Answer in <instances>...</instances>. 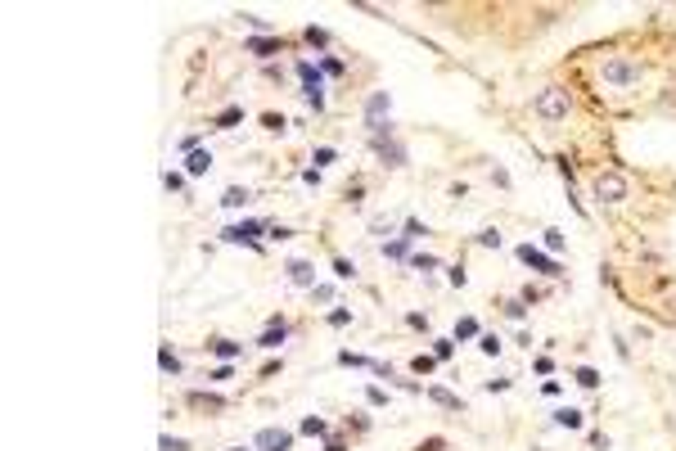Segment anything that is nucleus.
Returning a JSON list of instances; mask_svg holds the SVG:
<instances>
[{"label":"nucleus","mask_w":676,"mask_h":451,"mask_svg":"<svg viewBox=\"0 0 676 451\" xmlns=\"http://www.w3.org/2000/svg\"><path fill=\"white\" fill-rule=\"evenodd\" d=\"M532 113L546 122V127H555V122H568V113H573V95L563 91V86H546V91H537Z\"/></svg>","instance_id":"f257e3e1"},{"label":"nucleus","mask_w":676,"mask_h":451,"mask_svg":"<svg viewBox=\"0 0 676 451\" xmlns=\"http://www.w3.org/2000/svg\"><path fill=\"white\" fill-rule=\"evenodd\" d=\"M600 77H605L609 86H618V91H626V86H641L645 68L636 64V59H626V55H613V59H605V64H600Z\"/></svg>","instance_id":"f03ea898"},{"label":"nucleus","mask_w":676,"mask_h":451,"mask_svg":"<svg viewBox=\"0 0 676 451\" xmlns=\"http://www.w3.org/2000/svg\"><path fill=\"white\" fill-rule=\"evenodd\" d=\"M591 199H600V203H626L631 199V181H626L622 172H600L595 181H591Z\"/></svg>","instance_id":"7ed1b4c3"},{"label":"nucleus","mask_w":676,"mask_h":451,"mask_svg":"<svg viewBox=\"0 0 676 451\" xmlns=\"http://www.w3.org/2000/svg\"><path fill=\"white\" fill-rule=\"evenodd\" d=\"M262 230H270V226H262V222H235V226L221 230V239H226V244H248V249L262 253Z\"/></svg>","instance_id":"20e7f679"},{"label":"nucleus","mask_w":676,"mask_h":451,"mask_svg":"<svg viewBox=\"0 0 676 451\" xmlns=\"http://www.w3.org/2000/svg\"><path fill=\"white\" fill-rule=\"evenodd\" d=\"M519 262H523V266H532V271H541V275H550V280L563 275V271H559V262H555V258H546V253H537L532 244H519Z\"/></svg>","instance_id":"39448f33"},{"label":"nucleus","mask_w":676,"mask_h":451,"mask_svg":"<svg viewBox=\"0 0 676 451\" xmlns=\"http://www.w3.org/2000/svg\"><path fill=\"white\" fill-rule=\"evenodd\" d=\"M253 447L257 451H293V433L289 429H262Z\"/></svg>","instance_id":"423d86ee"},{"label":"nucleus","mask_w":676,"mask_h":451,"mask_svg":"<svg viewBox=\"0 0 676 451\" xmlns=\"http://www.w3.org/2000/svg\"><path fill=\"white\" fill-rule=\"evenodd\" d=\"M285 338H289V325L280 321V316H270V325H266L262 334H257V348H262V352H275L280 343H285Z\"/></svg>","instance_id":"0eeeda50"},{"label":"nucleus","mask_w":676,"mask_h":451,"mask_svg":"<svg viewBox=\"0 0 676 451\" xmlns=\"http://www.w3.org/2000/svg\"><path fill=\"white\" fill-rule=\"evenodd\" d=\"M285 271H289V285H298V289H316V266H311V262L293 258V262L285 266Z\"/></svg>","instance_id":"6e6552de"},{"label":"nucleus","mask_w":676,"mask_h":451,"mask_svg":"<svg viewBox=\"0 0 676 451\" xmlns=\"http://www.w3.org/2000/svg\"><path fill=\"white\" fill-rule=\"evenodd\" d=\"M374 154L384 158V167H406V149H401L397 140H379V144H374Z\"/></svg>","instance_id":"1a4fd4ad"},{"label":"nucleus","mask_w":676,"mask_h":451,"mask_svg":"<svg viewBox=\"0 0 676 451\" xmlns=\"http://www.w3.org/2000/svg\"><path fill=\"white\" fill-rule=\"evenodd\" d=\"M185 401H190V406H199V411H226V397H221V393H203V388H194Z\"/></svg>","instance_id":"9d476101"},{"label":"nucleus","mask_w":676,"mask_h":451,"mask_svg":"<svg viewBox=\"0 0 676 451\" xmlns=\"http://www.w3.org/2000/svg\"><path fill=\"white\" fill-rule=\"evenodd\" d=\"M244 45H248V50H253L257 59H270V55H275L280 45H285V41H280V36H248V41H244Z\"/></svg>","instance_id":"9b49d317"},{"label":"nucleus","mask_w":676,"mask_h":451,"mask_svg":"<svg viewBox=\"0 0 676 451\" xmlns=\"http://www.w3.org/2000/svg\"><path fill=\"white\" fill-rule=\"evenodd\" d=\"M185 172H190V176H203V172H212V154H207V149H194V154L185 158Z\"/></svg>","instance_id":"f8f14e48"},{"label":"nucleus","mask_w":676,"mask_h":451,"mask_svg":"<svg viewBox=\"0 0 676 451\" xmlns=\"http://www.w3.org/2000/svg\"><path fill=\"white\" fill-rule=\"evenodd\" d=\"M406 253H411V235H397V239H384V258H392V262H401Z\"/></svg>","instance_id":"ddd939ff"},{"label":"nucleus","mask_w":676,"mask_h":451,"mask_svg":"<svg viewBox=\"0 0 676 451\" xmlns=\"http://www.w3.org/2000/svg\"><path fill=\"white\" fill-rule=\"evenodd\" d=\"M158 370H163V375H181L185 365H181V357L171 348H158Z\"/></svg>","instance_id":"4468645a"},{"label":"nucleus","mask_w":676,"mask_h":451,"mask_svg":"<svg viewBox=\"0 0 676 451\" xmlns=\"http://www.w3.org/2000/svg\"><path fill=\"white\" fill-rule=\"evenodd\" d=\"M428 401H437V406H447V411H464V401L456 393H447V388H428Z\"/></svg>","instance_id":"2eb2a0df"},{"label":"nucleus","mask_w":676,"mask_h":451,"mask_svg":"<svg viewBox=\"0 0 676 451\" xmlns=\"http://www.w3.org/2000/svg\"><path fill=\"white\" fill-rule=\"evenodd\" d=\"M555 424H559V429H582V411H577V406H559L555 411Z\"/></svg>","instance_id":"dca6fc26"},{"label":"nucleus","mask_w":676,"mask_h":451,"mask_svg":"<svg viewBox=\"0 0 676 451\" xmlns=\"http://www.w3.org/2000/svg\"><path fill=\"white\" fill-rule=\"evenodd\" d=\"M302 100L316 108V113H321L325 108V81H311V86H302Z\"/></svg>","instance_id":"f3484780"},{"label":"nucleus","mask_w":676,"mask_h":451,"mask_svg":"<svg viewBox=\"0 0 676 451\" xmlns=\"http://www.w3.org/2000/svg\"><path fill=\"white\" fill-rule=\"evenodd\" d=\"M248 199H253V194H248V190H239V185H230L226 194H221V208H244V203H248Z\"/></svg>","instance_id":"a211bd4d"},{"label":"nucleus","mask_w":676,"mask_h":451,"mask_svg":"<svg viewBox=\"0 0 676 451\" xmlns=\"http://www.w3.org/2000/svg\"><path fill=\"white\" fill-rule=\"evenodd\" d=\"M298 433H307V438H325V433H329V424H325L321 416H307V420L298 424Z\"/></svg>","instance_id":"6ab92c4d"},{"label":"nucleus","mask_w":676,"mask_h":451,"mask_svg":"<svg viewBox=\"0 0 676 451\" xmlns=\"http://www.w3.org/2000/svg\"><path fill=\"white\" fill-rule=\"evenodd\" d=\"M239 118H244V108H221V113L212 118V127H217V131H230Z\"/></svg>","instance_id":"aec40b11"},{"label":"nucleus","mask_w":676,"mask_h":451,"mask_svg":"<svg viewBox=\"0 0 676 451\" xmlns=\"http://www.w3.org/2000/svg\"><path fill=\"white\" fill-rule=\"evenodd\" d=\"M298 77H302V86H311V81H325V77H321V68H316L311 59H298Z\"/></svg>","instance_id":"412c9836"},{"label":"nucleus","mask_w":676,"mask_h":451,"mask_svg":"<svg viewBox=\"0 0 676 451\" xmlns=\"http://www.w3.org/2000/svg\"><path fill=\"white\" fill-rule=\"evenodd\" d=\"M207 348H212L221 361H235L239 357V343H230V338H217V343H207Z\"/></svg>","instance_id":"4be33fe9"},{"label":"nucleus","mask_w":676,"mask_h":451,"mask_svg":"<svg viewBox=\"0 0 676 451\" xmlns=\"http://www.w3.org/2000/svg\"><path fill=\"white\" fill-rule=\"evenodd\" d=\"M411 266H415V271H424V275H428V271H437L442 262L433 258V253H415V258H411Z\"/></svg>","instance_id":"5701e85b"},{"label":"nucleus","mask_w":676,"mask_h":451,"mask_svg":"<svg viewBox=\"0 0 676 451\" xmlns=\"http://www.w3.org/2000/svg\"><path fill=\"white\" fill-rule=\"evenodd\" d=\"M302 41H307V45H316V50H325V45H329V32H325V28H307V32H302Z\"/></svg>","instance_id":"b1692460"},{"label":"nucleus","mask_w":676,"mask_h":451,"mask_svg":"<svg viewBox=\"0 0 676 451\" xmlns=\"http://www.w3.org/2000/svg\"><path fill=\"white\" fill-rule=\"evenodd\" d=\"M158 451H194V447L185 443V438H171V433H163V438H158Z\"/></svg>","instance_id":"393cba45"},{"label":"nucleus","mask_w":676,"mask_h":451,"mask_svg":"<svg viewBox=\"0 0 676 451\" xmlns=\"http://www.w3.org/2000/svg\"><path fill=\"white\" fill-rule=\"evenodd\" d=\"M451 352H456V338H433V357L437 361H451Z\"/></svg>","instance_id":"a878e982"},{"label":"nucleus","mask_w":676,"mask_h":451,"mask_svg":"<svg viewBox=\"0 0 676 451\" xmlns=\"http://www.w3.org/2000/svg\"><path fill=\"white\" fill-rule=\"evenodd\" d=\"M460 338H478V321H474V316H464V321L456 325V343H460Z\"/></svg>","instance_id":"bb28decb"},{"label":"nucleus","mask_w":676,"mask_h":451,"mask_svg":"<svg viewBox=\"0 0 676 451\" xmlns=\"http://www.w3.org/2000/svg\"><path fill=\"white\" fill-rule=\"evenodd\" d=\"M478 348H483V357H496V352H500V338H496V334H478Z\"/></svg>","instance_id":"cd10ccee"},{"label":"nucleus","mask_w":676,"mask_h":451,"mask_svg":"<svg viewBox=\"0 0 676 451\" xmlns=\"http://www.w3.org/2000/svg\"><path fill=\"white\" fill-rule=\"evenodd\" d=\"M577 384H582V388H600V370H591V365H582V370H577Z\"/></svg>","instance_id":"c85d7f7f"},{"label":"nucleus","mask_w":676,"mask_h":451,"mask_svg":"<svg viewBox=\"0 0 676 451\" xmlns=\"http://www.w3.org/2000/svg\"><path fill=\"white\" fill-rule=\"evenodd\" d=\"M505 316H510V321H523V316H527V302H523V298H510V302H505Z\"/></svg>","instance_id":"c756f323"},{"label":"nucleus","mask_w":676,"mask_h":451,"mask_svg":"<svg viewBox=\"0 0 676 451\" xmlns=\"http://www.w3.org/2000/svg\"><path fill=\"white\" fill-rule=\"evenodd\" d=\"M433 365H437V357H415L411 370H415V375H433Z\"/></svg>","instance_id":"7c9ffc66"},{"label":"nucleus","mask_w":676,"mask_h":451,"mask_svg":"<svg viewBox=\"0 0 676 451\" xmlns=\"http://www.w3.org/2000/svg\"><path fill=\"white\" fill-rule=\"evenodd\" d=\"M334 275H338V280H352V275H356V266H352L348 258H334Z\"/></svg>","instance_id":"2f4dec72"},{"label":"nucleus","mask_w":676,"mask_h":451,"mask_svg":"<svg viewBox=\"0 0 676 451\" xmlns=\"http://www.w3.org/2000/svg\"><path fill=\"white\" fill-rule=\"evenodd\" d=\"M546 249L550 253H563V230H546Z\"/></svg>","instance_id":"473e14b6"},{"label":"nucleus","mask_w":676,"mask_h":451,"mask_svg":"<svg viewBox=\"0 0 676 451\" xmlns=\"http://www.w3.org/2000/svg\"><path fill=\"white\" fill-rule=\"evenodd\" d=\"M230 375H235V370H230V361H221L217 370H207V379H212V384H221V379H230Z\"/></svg>","instance_id":"72a5a7b5"},{"label":"nucleus","mask_w":676,"mask_h":451,"mask_svg":"<svg viewBox=\"0 0 676 451\" xmlns=\"http://www.w3.org/2000/svg\"><path fill=\"white\" fill-rule=\"evenodd\" d=\"M478 244H483V249H500V230H483Z\"/></svg>","instance_id":"f704fd0d"},{"label":"nucleus","mask_w":676,"mask_h":451,"mask_svg":"<svg viewBox=\"0 0 676 451\" xmlns=\"http://www.w3.org/2000/svg\"><path fill=\"white\" fill-rule=\"evenodd\" d=\"M163 185H167L171 194H176V190H185V176H181V172H167V176H163Z\"/></svg>","instance_id":"c9c22d12"},{"label":"nucleus","mask_w":676,"mask_h":451,"mask_svg":"<svg viewBox=\"0 0 676 451\" xmlns=\"http://www.w3.org/2000/svg\"><path fill=\"white\" fill-rule=\"evenodd\" d=\"M329 325H352V312H348V307H338V312H329Z\"/></svg>","instance_id":"e433bc0d"},{"label":"nucleus","mask_w":676,"mask_h":451,"mask_svg":"<svg viewBox=\"0 0 676 451\" xmlns=\"http://www.w3.org/2000/svg\"><path fill=\"white\" fill-rule=\"evenodd\" d=\"M321 72H329V77H343V64H338V59H321Z\"/></svg>","instance_id":"4c0bfd02"},{"label":"nucleus","mask_w":676,"mask_h":451,"mask_svg":"<svg viewBox=\"0 0 676 451\" xmlns=\"http://www.w3.org/2000/svg\"><path fill=\"white\" fill-rule=\"evenodd\" d=\"M370 230H374V235H392V222H388V217H374Z\"/></svg>","instance_id":"58836bf2"},{"label":"nucleus","mask_w":676,"mask_h":451,"mask_svg":"<svg viewBox=\"0 0 676 451\" xmlns=\"http://www.w3.org/2000/svg\"><path fill=\"white\" fill-rule=\"evenodd\" d=\"M406 325H411V330H428V316H420V312H411V316H406Z\"/></svg>","instance_id":"ea45409f"},{"label":"nucleus","mask_w":676,"mask_h":451,"mask_svg":"<svg viewBox=\"0 0 676 451\" xmlns=\"http://www.w3.org/2000/svg\"><path fill=\"white\" fill-rule=\"evenodd\" d=\"M406 235L420 239V235H428V230H424V222H415V217H411V222H406Z\"/></svg>","instance_id":"a19ab883"},{"label":"nucleus","mask_w":676,"mask_h":451,"mask_svg":"<svg viewBox=\"0 0 676 451\" xmlns=\"http://www.w3.org/2000/svg\"><path fill=\"white\" fill-rule=\"evenodd\" d=\"M262 122H266V131H285V127H289V122H285V118H275V113H266Z\"/></svg>","instance_id":"79ce46f5"},{"label":"nucleus","mask_w":676,"mask_h":451,"mask_svg":"<svg viewBox=\"0 0 676 451\" xmlns=\"http://www.w3.org/2000/svg\"><path fill=\"white\" fill-rule=\"evenodd\" d=\"M334 158H338L334 149H316V167H329V163H334Z\"/></svg>","instance_id":"37998d69"},{"label":"nucleus","mask_w":676,"mask_h":451,"mask_svg":"<svg viewBox=\"0 0 676 451\" xmlns=\"http://www.w3.org/2000/svg\"><path fill=\"white\" fill-rule=\"evenodd\" d=\"M311 298H316V302H329V298H334V289H329V285H316Z\"/></svg>","instance_id":"c03bdc74"},{"label":"nucleus","mask_w":676,"mask_h":451,"mask_svg":"<svg viewBox=\"0 0 676 451\" xmlns=\"http://www.w3.org/2000/svg\"><path fill=\"white\" fill-rule=\"evenodd\" d=\"M338 361H343V365H370L365 357H356V352H338Z\"/></svg>","instance_id":"a18cd8bd"},{"label":"nucleus","mask_w":676,"mask_h":451,"mask_svg":"<svg viewBox=\"0 0 676 451\" xmlns=\"http://www.w3.org/2000/svg\"><path fill=\"white\" fill-rule=\"evenodd\" d=\"M415 451H447V443H442V438H428V443H420Z\"/></svg>","instance_id":"49530a36"},{"label":"nucleus","mask_w":676,"mask_h":451,"mask_svg":"<svg viewBox=\"0 0 676 451\" xmlns=\"http://www.w3.org/2000/svg\"><path fill=\"white\" fill-rule=\"evenodd\" d=\"M365 397H370V406H384V401H388V393H384V388H370Z\"/></svg>","instance_id":"de8ad7c7"},{"label":"nucleus","mask_w":676,"mask_h":451,"mask_svg":"<svg viewBox=\"0 0 676 451\" xmlns=\"http://www.w3.org/2000/svg\"><path fill=\"white\" fill-rule=\"evenodd\" d=\"M325 451H348V443H343V438H334V443H329Z\"/></svg>","instance_id":"09e8293b"},{"label":"nucleus","mask_w":676,"mask_h":451,"mask_svg":"<svg viewBox=\"0 0 676 451\" xmlns=\"http://www.w3.org/2000/svg\"><path fill=\"white\" fill-rule=\"evenodd\" d=\"M226 451H244V447H226Z\"/></svg>","instance_id":"8fccbe9b"}]
</instances>
